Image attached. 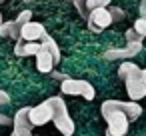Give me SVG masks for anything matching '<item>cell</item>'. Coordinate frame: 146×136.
I'll return each mask as SVG.
<instances>
[{"label": "cell", "mask_w": 146, "mask_h": 136, "mask_svg": "<svg viewBox=\"0 0 146 136\" xmlns=\"http://www.w3.org/2000/svg\"><path fill=\"white\" fill-rule=\"evenodd\" d=\"M38 50H40V42H24L22 56H36Z\"/></svg>", "instance_id": "obj_14"}, {"label": "cell", "mask_w": 146, "mask_h": 136, "mask_svg": "<svg viewBox=\"0 0 146 136\" xmlns=\"http://www.w3.org/2000/svg\"><path fill=\"white\" fill-rule=\"evenodd\" d=\"M86 6H88V10H94V8H108V6H110V0H86Z\"/></svg>", "instance_id": "obj_17"}, {"label": "cell", "mask_w": 146, "mask_h": 136, "mask_svg": "<svg viewBox=\"0 0 146 136\" xmlns=\"http://www.w3.org/2000/svg\"><path fill=\"white\" fill-rule=\"evenodd\" d=\"M10 136H18V134H16V132H12V134H10Z\"/></svg>", "instance_id": "obj_31"}, {"label": "cell", "mask_w": 146, "mask_h": 136, "mask_svg": "<svg viewBox=\"0 0 146 136\" xmlns=\"http://www.w3.org/2000/svg\"><path fill=\"white\" fill-rule=\"evenodd\" d=\"M124 36H126V42H128V44H130V42H142V40H144V38L134 30V28H128Z\"/></svg>", "instance_id": "obj_20"}, {"label": "cell", "mask_w": 146, "mask_h": 136, "mask_svg": "<svg viewBox=\"0 0 146 136\" xmlns=\"http://www.w3.org/2000/svg\"><path fill=\"white\" fill-rule=\"evenodd\" d=\"M138 10H140V16H142V18H146V0H140Z\"/></svg>", "instance_id": "obj_27"}, {"label": "cell", "mask_w": 146, "mask_h": 136, "mask_svg": "<svg viewBox=\"0 0 146 136\" xmlns=\"http://www.w3.org/2000/svg\"><path fill=\"white\" fill-rule=\"evenodd\" d=\"M60 92L66 96H82L84 100H94L96 96V90L88 80H74V78L60 82Z\"/></svg>", "instance_id": "obj_3"}, {"label": "cell", "mask_w": 146, "mask_h": 136, "mask_svg": "<svg viewBox=\"0 0 146 136\" xmlns=\"http://www.w3.org/2000/svg\"><path fill=\"white\" fill-rule=\"evenodd\" d=\"M20 30H22V26L14 20V24H12V30H10V38L12 40H20Z\"/></svg>", "instance_id": "obj_22"}, {"label": "cell", "mask_w": 146, "mask_h": 136, "mask_svg": "<svg viewBox=\"0 0 146 136\" xmlns=\"http://www.w3.org/2000/svg\"><path fill=\"white\" fill-rule=\"evenodd\" d=\"M142 38L146 36V18H142V16H138V20H134V26H132Z\"/></svg>", "instance_id": "obj_18"}, {"label": "cell", "mask_w": 146, "mask_h": 136, "mask_svg": "<svg viewBox=\"0 0 146 136\" xmlns=\"http://www.w3.org/2000/svg\"><path fill=\"white\" fill-rule=\"evenodd\" d=\"M50 74H52V76H54L56 80H60V82H64V80H68V76H66V74H62V72H54V70H52Z\"/></svg>", "instance_id": "obj_26"}, {"label": "cell", "mask_w": 146, "mask_h": 136, "mask_svg": "<svg viewBox=\"0 0 146 136\" xmlns=\"http://www.w3.org/2000/svg\"><path fill=\"white\" fill-rule=\"evenodd\" d=\"M46 34V30H44V26L40 24V22H26L24 26H22V30H20V38L24 40V42H38V40H42V36Z\"/></svg>", "instance_id": "obj_9"}, {"label": "cell", "mask_w": 146, "mask_h": 136, "mask_svg": "<svg viewBox=\"0 0 146 136\" xmlns=\"http://www.w3.org/2000/svg\"><path fill=\"white\" fill-rule=\"evenodd\" d=\"M8 102H10V96H8V92L0 90V106H6Z\"/></svg>", "instance_id": "obj_24"}, {"label": "cell", "mask_w": 146, "mask_h": 136, "mask_svg": "<svg viewBox=\"0 0 146 136\" xmlns=\"http://www.w3.org/2000/svg\"><path fill=\"white\" fill-rule=\"evenodd\" d=\"M66 2H72V0H66Z\"/></svg>", "instance_id": "obj_32"}, {"label": "cell", "mask_w": 146, "mask_h": 136, "mask_svg": "<svg viewBox=\"0 0 146 136\" xmlns=\"http://www.w3.org/2000/svg\"><path fill=\"white\" fill-rule=\"evenodd\" d=\"M54 56L48 52V48H44L42 44H40V50H38V54H36V68H38V72H42V74H50L52 70H54Z\"/></svg>", "instance_id": "obj_10"}, {"label": "cell", "mask_w": 146, "mask_h": 136, "mask_svg": "<svg viewBox=\"0 0 146 136\" xmlns=\"http://www.w3.org/2000/svg\"><path fill=\"white\" fill-rule=\"evenodd\" d=\"M40 44L44 46V48H48V52L54 56V62L58 64L60 62V48H58V44H56V40L52 38V36H48V34H44L42 36V40H40Z\"/></svg>", "instance_id": "obj_12"}, {"label": "cell", "mask_w": 146, "mask_h": 136, "mask_svg": "<svg viewBox=\"0 0 146 136\" xmlns=\"http://www.w3.org/2000/svg\"><path fill=\"white\" fill-rule=\"evenodd\" d=\"M28 2H34V0H24V4H28Z\"/></svg>", "instance_id": "obj_29"}, {"label": "cell", "mask_w": 146, "mask_h": 136, "mask_svg": "<svg viewBox=\"0 0 146 136\" xmlns=\"http://www.w3.org/2000/svg\"><path fill=\"white\" fill-rule=\"evenodd\" d=\"M108 12H110V16H112L114 22H120V20L126 18V12L122 8H118V6H108Z\"/></svg>", "instance_id": "obj_15"}, {"label": "cell", "mask_w": 146, "mask_h": 136, "mask_svg": "<svg viewBox=\"0 0 146 136\" xmlns=\"http://www.w3.org/2000/svg\"><path fill=\"white\" fill-rule=\"evenodd\" d=\"M30 20H32V10H28V8H26V10H22V12L16 16V22H18L20 26H24V24H26V22H30Z\"/></svg>", "instance_id": "obj_19"}, {"label": "cell", "mask_w": 146, "mask_h": 136, "mask_svg": "<svg viewBox=\"0 0 146 136\" xmlns=\"http://www.w3.org/2000/svg\"><path fill=\"white\" fill-rule=\"evenodd\" d=\"M140 52H142V42H130V44H126V48H110V50H106L102 54V58L104 60H120V62H124V60H130V58L138 56Z\"/></svg>", "instance_id": "obj_5"}, {"label": "cell", "mask_w": 146, "mask_h": 136, "mask_svg": "<svg viewBox=\"0 0 146 136\" xmlns=\"http://www.w3.org/2000/svg\"><path fill=\"white\" fill-rule=\"evenodd\" d=\"M106 102H108L110 106H114V108L126 112V116L130 118V122H132V120H138V118L142 116V106H140V102H134V100H106Z\"/></svg>", "instance_id": "obj_8"}, {"label": "cell", "mask_w": 146, "mask_h": 136, "mask_svg": "<svg viewBox=\"0 0 146 136\" xmlns=\"http://www.w3.org/2000/svg\"><path fill=\"white\" fill-rule=\"evenodd\" d=\"M32 128L34 124L30 122V106H24L12 116V132L18 136H32Z\"/></svg>", "instance_id": "obj_6"}, {"label": "cell", "mask_w": 146, "mask_h": 136, "mask_svg": "<svg viewBox=\"0 0 146 136\" xmlns=\"http://www.w3.org/2000/svg\"><path fill=\"white\" fill-rule=\"evenodd\" d=\"M88 20L92 22V24H96L98 28H108L114 20H112V16H110V12H108V8H94V10H90V14H88Z\"/></svg>", "instance_id": "obj_11"}, {"label": "cell", "mask_w": 146, "mask_h": 136, "mask_svg": "<svg viewBox=\"0 0 146 136\" xmlns=\"http://www.w3.org/2000/svg\"><path fill=\"white\" fill-rule=\"evenodd\" d=\"M124 84H126V94L130 100H134V102L142 100L146 96V68H142V70L138 68L136 72H132L124 80Z\"/></svg>", "instance_id": "obj_4"}, {"label": "cell", "mask_w": 146, "mask_h": 136, "mask_svg": "<svg viewBox=\"0 0 146 136\" xmlns=\"http://www.w3.org/2000/svg\"><path fill=\"white\" fill-rule=\"evenodd\" d=\"M12 24H14V20H8V22H2V24H0V36H4V38H10Z\"/></svg>", "instance_id": "obj_21"}, {"label": "cell", "mask_w": 146, "mask_h": 136, "mask_svg": "<svg viewBox=\"0 0 146 136\" xmlns=\"http://www.w3.org/2000/svg\"><path fill=\"white\" fill-rule=\"evenodd\" d=\"M30 122L34 126H44V124L52 122V108L46 100L36 106H30Z\"/></svg>", "instance_id": "obj_7"}, {"label": "cell", "mask_w": 146, "mask_h": 136, "mask_svg": "<svg viewBox=\"0 0 146 136\" xmlns=\"http://www.w3.org/2000/svg\"><path fill=\"white\" fill-rule=\"evenodd\" d=\"M72 4L76 6V10H78V14H80V16L88 18L90 10H88V6H86V0H72Z\"/></svg>", "instance_id": "obj_16"}, {"label": "cell", "mask_w": 146, "mask_h": 136, "mask_svg": "<svg viewBox=\"0 0 146 136\" xmlns=\"http://www.w3.org/2000/svg\"><path fill=\"white\" fill-rule=\"evenodd\" d=\"M22 48H24V40L20 38V40H16V44H14V54H16V56H22Z\"/></svg>", "instance_id": "obj_23"}, {"label": "cell", "mask_w": 146, "mask_h": 136, "mask_svg": "<svg viewBox=\"0 0 146 136\" xmlns=\"http://www.w3.org/2000/svg\"><path fill=\"white\" fill-rule=\"evenodd\" d=\"M10 124H12V118L0 112V126H10Z\"/></svg>", "instance_id": "obj_25"}, {"label": "cell", "mask_w": 146, "mask_h": 136, "mask_svg": "<svg viewBox=\"0 0 146 136\" xmlns=\"http://www.w3.org/2000/svg\"><path fill=\"white\" fill-rule=\"evenodd\" d=\"M100 112H102V118H104L106 124H108L106 136H126L128 126H130V118L126 116V112H122V110L110 106L106 100L102 102Z\"/></svg>", "instance_id": "obj_2"}, {"label": "cell", "mask_w": 146, "mask_h": 136, "mask_svg": "<svg viewBox=\"0 0 146 136\" xmlns=\"http://www.w3.org/2000/svg\"><path fill=\"white\" fill-rule=\"evenodd\" d=\"M88 30H92V32H96V34H98V32H102V28H98V26H96V24H92L90 20H88Z\"/></svg>", "instance_id": "obj_28"}, {"label": "cell", "mask_w": 146, "mask_h": 136, "mask_svg": "<svg viewBox=\"0 0 146 136\" xmlns=\"http://www.w3.org/2000/svg\"><path fill=\"white\" fill-rule=\"evenodd\" d=\"M46 102L52 108V122H54L56 130L62 136H72L74 134V120L70 118V112H68L64 98L62 96H50Z\"/></svg>", "instance_id": "obj_1"}, {"label": "cell", "mask_w": 146, "mask_h": 136, "mask_svg": "<svg viewBox=\"0 0 146 136\" xmlns=\"http://www.w3.org/2000/svg\"><path fill=\"white\" fill-rule=\"evenodd\" d=\"M138 70V66L134 64V62H130V60H124V62H120V66H118V78L120 80H126L132 72H136Z\"/></svg>", "instance_id": "obj_13"}, {"label": "cell", "mask_w": 146, "mask_h": 136, "mask_svg": "<svg viewBox=\"0 0 146 136\" xmlns=\"http://www.w3.org/2000/svg\"><path fill=\"white\" fill-rule=\"evenodd\" d=\"M0 24H2V12H0Z\"/></svg>", "instance_id": "obj_30"}]
</instances>
